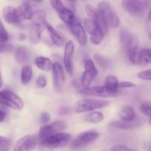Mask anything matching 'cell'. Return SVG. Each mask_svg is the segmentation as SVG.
I'll use <instances>...</instances> for the list:
<instances>
[{"mask_svg":"<svg viewBox=\"0 0 151 151\" xmlns=\"http://www.w3.org/2000/svg\"><path fill=\"white\" fill-rule=\"evenodd\" d=\"M139 110L144 115L151 117V102L146 101L142 103L139 106Z\"/></svg>","mask_w":151,"mask_h":151,"instance_id":"1f68e13d","label":"cell"},{"mask_svg":"<svg viewBox=\"0 0 151 151\" xmlns=\"http://www.w3.org/2000/svg\"><path fill=\"white\" fill-rule=\"evenodd\" d=\"M119 80L114 75H109L105 78L104 86L113 91H118Z\"/></svg>","mask_w":151,"mask_h":151,"instance_id":"4316f807","label":"cell"},{"mask_svg":"<svg viewBox=\"0 0 151 151\" xmlns=\"http://www.w3.org/2000/svg\"><path fill=\"white\" fill-rule=\"evenodd\" d=\"M122 8L131 16H139L143 13L145 4L141 0H122Z\"/></svg>","mask_w":151,"mask_h":151,"instance_id":"9a60e30c","label":"cell"},{"mask_svg":"<svg viewBox=\"0 0 151 151\" xmlns=\"http://www.w3.org/2000/svg\"><path fill=\"white\" fill-rule=\"evenodd\" d=\"M52 75L55 90L57 92H60L63 90V86L65 83V75L64 71L60 63H53Z\"/></svg>","mask_w":151,"mask_h":151,"instance_id":"2e32d148","label":"cell"},{"mask_svg":"<svg viewBox=\"0 0 151 151\" xmlns=\"http://www.w3.org/2000/svg\"><path fill=\"white\" fill-rule=\"evenodd\" d=\"M29 30V40L33 44H38L41 40V33L44 30L46 24V14L44 11H38L34 15Z\"/></svg>","mask_w":151,"mask_h":151,"instance_id":"6da1fadb","label":"cell"},{"mask_svg":"<svg viewBox=\"0 0 151 151\" xmlns=\"http://www.w3.org/2000/svg\"><path fill=\"white\" fill-rule=\"evenodd\" d=\"M9 35L7 30L4 28V25L2 24L1 22L0 21V44H3L8 41Z\"/></svg>","mask_w":151,"mask_h":151,"instance_id":"d6a6232c","label":"cell"},{"mask_svg":"<svg viewBox=\"0 0 151 151\" xmlns=\"http://www.w3.org/2000/svg\"><path fill=\"white\" fill-rule=\"evenodd\" d=\"M74 52H75V44H74L73 41H68L65 46L63 63H64V66L66 71L70 75H72V74H73L72 59H73Z\"/></svg>","mask_w":151,"mask_h":151,"instance_id":"d6986e66","label":"cell"},{"mask_svg":"<svg viewBox=\"0 0 151 151\" xmlns=\"http://www.w3.org/2000/svg\"><path fill=\"white\" fill-rule=\"evenodd\" d=\"M70 134L66 133H58L47 137L40 141V145L47 148H57L67 145L70 142Z\"/></svg>","mask_w":151,"mask_h":151,"instance_id":"277c9868","label":"cell"},{"mask_svg":"<svg viewBox=\"0 0 151 151\" xmlns=\"http://www.w3.org/2000/svg\"><path fill=\"white\" fill-rule=\"evenodd\" d=\"M30 1H37V2H41L42 0H30Z\"/></svg>","mask_w":151,"mask_h":151,"instance_id":"f6af8a7d","label":"cell"},{"mask_svg":"<svg viewBox=\"0 0 151 151\" xmlns=\"http://www.w3.org/2000/svg\"><path fill=\"white\" fill-rule=\"evenodd\" d=\"M102 151H111V149L109 148V149H106V150H102Z\"/></svg>","mask_w":151,"mask_h":151,"instance_id":"bcb514c9","label":"cell"},{"mask_svg":"<svg viewBox=\"0 0 151 151\" xmlns=\"http://www.w3.org/2000/svg\"><path fill=\"white\" fill-rule=\"evenodd\" d=\"M50 115L47 112H43L40 115V122L42 124H47L50 121Z\"/></svg>","mask_w":151,"mask_h":151,"instance_id":"f35d334b","label":"cell"},{"mask_svg":"<svg viewBox=\"0 0 151 151\" xmlns=\"http://www.w3.org/2000/svg\"><path fill=\"white\" fill-rule=\"evenodd\" d=\"M111 103L109 100H99L85 99L79 100L75 106V111L76 113H85V112L93 111L94 110L103 109L106 107Z\"/></svg>","mask_w":151,"mask_h":151,"instance_id":"7a4b0ae2","label":"cell"},{"mask_svg":"<svg viewBox=\"0 0 151 151\" xmlns=\"http://www.w3.org/2000/svg\"><path fill=\"white\" fill-rule=\"evenodd\" d=\"M0 104L16 111L22 110L24 105L21 97L8 90L0 91Z\"/></svg>","mask_w":151,"mask_h":151,"instance_id":"3957f363","label":"cell"},{"mask_svg":"<svg viewBox=\"0 0 151 151\" xmlns=\"http://www.w3.org/2000/svg\"><path fill=\"white\" fill-rule=\"evenodd\" d=\"M119 41L122 48L126 51L139 48V40L134 34L125 28H122L119 32Z\"/></svg>","mask_w":151,"mask_h":151,"instance_id":"ba28073f","label":"cell"},{"mask_svg":"<svg viewBox=\"0 0 151 151\" xmlns=\"http://www.w3.org/2000/svg\"><path fill=\"white\" fill-rule=\"evenodd\" d=\"M79 93L81 94H83V95L103 97V98L114 97L120 94V92H119V91H113L107 88L104 86H93L84 88L80 90Z\"/></svg>","mask_w":151,"mask_h":151,"instance_id":"52a82bcc","label":"cell"},{"mask_svg":"<svg viewBox=\"0 0 151 151\" xmlns=\"http://www.w3.org/2000/svg\"><path fill=\"white\" fill-rule=\"evenodd\" d=\"M94 59L95 60L96 63L99 65L101 68L103 69H106L109 68V66H110V63H109V60L107 58H106L105 57H103L102 55L98 54V53H96L94 55Z\"/></svg>","mask_w":151,"mask_h":151,"instance_id":"f546056e","label":"cell"},{"mask_svg":"<svg viewBox=\"0 0 151 151\" xmlns=\"http://www.w3.org/2000/svg\"><path fill=\"white\" fill-rule=\"evenodd\" d=\"M31 58V52L26 47L19 46L16 51V59L20 64H26Z\"/></svg>","mask_w":151,"mask_h":151,"instance_id":"44dd1931","label":"cell"},{"mask_svg":"<svg viewBox=\"0 0 151 151\" xmlns=\"http://www.w3.org/2000/svg\"><path fill=\"white\" fill-rule=\"evenodd\" d=\"M71 32L74 35V36L77 38L80 45L84 47L87 44V35L86 33L85 29L83 27L81 22H79L78 19H75V20L69 25Z\"/></svg>","mask_w":151,"mask_h":151,"instance_id":"e0dca14e","label":"cell"},{"mask_svg":"<svg viewBox=\"0 0 151 151\" xmlns=\"http://www.w3.org/2000/svg\"><path fill=\"white\" fill-rule=\"evenodd\" d=\"M137 77L139 78H140V79L144 80V81H151V69L139 72L138 75H137Z\"/></svg>","mask_w":151,"mask_h":151,"instance_id":"e575fe53","label":"cell"},{"mask_svg":"<svg viewBox=\"0 0 151 151\" xmlns=\"http://www.w3.org/2000/svg\"><path fill=\"white\" fill-rule=\"evenodd\" d=\"M66 109H67V108H66V107L63 108V109H62L61 110H60V111H59V113L61 114H67V113H69V111H70V110H69V109H68L67 110H66Z\"/></svg>","mask_w":151,"mask_h":151,"instance_id":"7bdbcfd3","label":"cell"},{"mask_svg":"<svg viewBox=\"0 0 151 151\" xmlns=\"http://www.w3.org/2000/svg\"><path fill=\"white\" fill-rule=\"evenodd\" d=\"M141 122H139V120H136V119L134 121H131V122H127V121L119 119L116 122V126L122 130H131L141 126Z\"/></svg>","mask_w":151,"mask_h":151,"instance_id":"d4e9b609","label":"cell"},{"mask_svg":"<svg viewBox=\"0 0 151 151\" xmlns=\"http://www.w3.org/2000/svg\"><path fill=\"white\" fill-rule=\"evenodd\" d=\"M32 77V69L29 65H25L22 67L21 72V81L24 85L28 84L30 82Z\"/></svg>","mask_w":151,"mask_h":151,"instance_id":"484cf974","label":"cell"},{"mask_svg":"<svg viewBox=\"0 0 151 151\" xmlns=\"http://www.w3.org/2000/svg\"><path fill=\"white\" fill-rule=\"evenodd\" d=\"M99 137V134L94 131H89L79 134L73 141L72 147L75 148L85 147L95 141Z\"/></svg>","mask_w":151,"mask_h":151,"instance_id":"5bb4252c","label":"cell"},{"mask_svg":"<svg viewBox=\"0 0 151 151\" xmlns=\"http://www.w3.org/2000/svg\"><path fill=\"white\" fill-rule=\"evenodd\" d=\"M34 62H35V64L36 65L38 69L44 71V72H50V70L52 69V61L47 57H44V56L37 57L34 60Z\"/></svg>","mask_w":151,"mask_h":151,"instance_id":"603a6c76","label":"cell"},{"mask_svg":"<svg viewBox=\"0 0 151 151\" xmlns=\"http://www.w3.org/2000/svg\"><path fill=\"white\" fill-rule=\"evenodd\" d=\"M18 11L20 14L22 19L25 20H31L33 19L34 11L32 6L29 1H25L22 3L19 7H18Z\"/></svg>","mask_w":151,"mask_h":151,"instance_id":"7402d4cb","label":"cell"},{"mask_svg":"<svg viewBox=\"0 0 151 151\" xmlns=\"http://www.w3.org/2000/svg\"><path fill=\"white\" fill-rule=\"evenodd\" d=\"M120 118L122 120L127 121V122H131L136 119V112L133 107L130 106H122L121 109L120 114Z\"/></svg>","mask_w":151,"mask_h":151,"instance_id":"cb8c5ba5","label":"cell"},{"mask_svg":"<svg viewBox=\"0 0 151 151\" xmlns=\"http://www.w3.org/2000/svg\"><path fill=\"white\" fill-rule=\"evenodd\" d=\"M83 26L87 32L91 35V41L95 45H99L103 41L104 34L100 29L98 25L91 19H85L83 20Z\"/></svg>","mask_w":151,"mask_h":151,"instance_id":"9c48e42d","label":"cell"},{"mask_svg":"<svg viewBox=\"0 0 151 151\" xmlns=\"http://www.w3.org/2000/svg\"><path fill=\"white\" fill-rule=\"evenodd\" d=\"M5 113H4V111L3 110H1V109H0V122H3L4 121V119H5Z\"/></svg>","mask_w":151,"mask_h":151,"instance_id":"b9f144b4","label":"cell"},{"mask_svg":"<svg viewBox=\"0 0 151 151\" xmlns=\"http://www.w3.org/2000/svg\"><path fill=\"white\" fill-rule=\"evenodd\" d=\"M149 123H150V125H151V117H150V119H149Z\"/></svg>","mask_w":151,"mask_h":151,"instance_id":"7dc6e473","label":"cell"},{"mask_svg":"<svg viewBox=\"0 0 151 151\" xmlns=\"http://www.w3.org/2000/svg\"><path fill=\"white\" fill-rule=\"evenodd\" d=\"M139 63H151V49H142L141 51H139Z\"/></svg>","mask_w":151,"mask_h":151,"instance_id":"f1b7e54d","label":"cell"},{"mask_svg":"<svg viewBox=\"0 0 151 151\" xmlns=\"http://www.w3.org/2000/svg\"><path fill=\"white\" fill-rule=\"evenodd\" d=\"M128 59L133 64H138L139 63V51L138 49H134V50H129L127 52Z\"/></svg>","mask_w":151,"mask_h":151,"instance_id":"4dcf8cb0","label":"cell"},{"mask_svg":"<svg viewBox=\"0 0 151 151\" xmlns=\"http://www.w3.org/2000/svg\"><path fill=\"white\" fill-rule=\"evenodd\" d=\"M47 81L44 75H40L38 79H37V85H38V86L40 87V88H44L47 86Z\"/></svg>","mask_w":151,"mask_h":151,"instance_id":"d590c367","label":"cell"},{"mask_svg":"<svg viewBox=\"0 0 151 151\" xmlns=\"http://www.w3.org/2000/svg\"><path fill=\"white\" fill-rule=\"evenodd\" d=\"M51 5L58 13L59 18L68 26L76 19L73 11L65 7L61 0H51Z\"/></svg>","mask_w":151,"mask_h":151,"instance_id":"8992f818","label":"cell"},{"mask_svg":"<svg viewBox=\"0 0 151 151\" xmlns=\"http://www.w3.org/2000/svg\"><path fill=\"white\" fill-rule=\"evenodd\" d=\"M85 71L83 73L81 78V85L83 88H88L94 78L97 75V70L95 67L94 62L91 59L86 58L84 61Z\"/></svg>","mask_w":151,"mask_h":151,"instance_id":"30bf717a","label":"cell"},{"mask_svg":"<svg viewBox=\"0 0 151 151\" xmlns=\"http://www.w3.org/2000/svg\"><path fill=\"white\" fill-rule=\"evenodd\" d=\"M45 27L47 28V31L50 34V38H51L53 44L58 47H63L65 44V39L63 38V37L47 22H46Z\"/></svg>","mask_w":151,"mask_h":151,"instance_id":"ffe728a7","label":"cell"},{"mask_svg":"<svg viewBox=\"0 0 151 151\" xmlns=\"http://www.w3.org/2000/svg\"><path fill=\"white\" fill-rule=\"evenodd\" d=\"M146 27H147V32H148L149 36H150V38H151V11L149 13L148 16H147Z\"/></svg>","mask_w":151,"mask_h":151,"instance_id":"ab89813d","label":"cell"},{"mask_svg":"<svg viewBox=\"0 0 151 151\" xmlns=\"http://www.w3.org/2000/svg\"><path fill=\"white\" fill-rule=\"evenodd\" d=\"M103 118H104V116L101 112L95 111L91 112V113L86 115L85 120L89 123H98V122L103 121Z\"/></svg>","mask_w":151,"mask_h":151,"instance_id":"83f0119b","label":"cell"},{"mask_svg":"<svg viewBox=\"0 0 151 151\" xmlns=\"http://www.w3.org/2000/svg\"><path fill=\"white\" fill-rule=\"evenodd\" d=\"M86 12L90 17V19L94 21L98 25L104 35H107L109 30V27L108 24L106 23L104 18L101 15V13L99 12V10L93 7L92 6L88 4V5L86 6Z\"/></svg>","mask_w":151,"mask_h":151,"instance_id":"4fadbf2b","label":"cell"},{"mask_svg":"<svg viewBox=\"0 0 151 151\" xmlns=\"http://www.w3.org/2000/svg\"><path fill=\"white\" fill-rule=\"evenodd\" d=\"M2 16L4 21L10 24L18 25L23 20L18 11V9L11 6H7L3 9Z\"/></svg>","mask_w":151,"mask_h":151,"instance_id":"ac0fdd59","label":"cell"},{"mask_svg":"<svg viewBox=\"0 0 151 151\" xmlns=\"http://www.w3.org/2000/svg\"><path fill=\"white\" fill-rule=\"evenodd\" d=\"M134 87H136V84L129 81H122V82H119V84H118V88H134Z\"/></svg>","mask_w":151,"mask_h":151,"instance_id":"8d00e7d4","label":"cell"},{"mask_svg":"<svg viewBox=\"0 0 151 151\" xmlns=\"http://www.w3.org/2000/svg\"><path fill=\"white\" fill-rule=\"evenodd\" d=\"M2 85H3V80H2V78H1V73H0V88H1Z\"/></svg>","mask_w":151,"mask_h":151,"instance_id":"ee69618b","label":"cell"},{"mask_svg":"<svg viewBox=\"0 0 151 151\" xmlns=\"http://www.w3.org/2000/svg\"><path fill=\"white\" fill-rule=\"evenodd\" d=\"M110 149L111 151H133L129 147L125 145H116Z\"/></svg>","mask_w":151,"mask_h":151,"instance_id":"74e56055","label":"cell"},{"mask_svg":"<svg viewBox=\"0 0 151 151\" xmlns=\"http://www.w3.org/2000/svg\"><path fill=\"white\" fill-rule=\"evenodd\" d=\"M67 128V125L62 121H57L51 125H46L40 128L38 133V140H42L47 137H50L54 134L62 132Z\"/></svg>","mask_w":151,"mask_h":151,"instance_id":"8fae6325","label":"cell"},{"mask_svg":"<svg viewBox=\"0 0 151 151\" xmlns=\"http://www.w3.org/2000/svg\"><path fill=\"white\" fill-rule=\"evenodd\" d=\"M10 145V141L8 139L0 136V151H7Z\"/></svg>","mask_w":151,"mask_h":151,"instance_id":"836d02e7","label":"cell"},{"mask_svg":"<svg viewBox=\"0 0 151 151\" xmlns=\"http://www.w3.org/2000/svg\"><path fill=\"white\" fill-rule=\"evenodd\" d=\"M38 142V137L36 135H27L16 142L13 151H32Z\"/></svg>","mask_w":151,"mask_h":151,"instance_id":"7c38bea8","label":"cell"},{"mask_svg":"<svg viewBox=\"0 0 151 151\" xmlns=\"http://www.w3.org/2000/svg\"><path fill=\"white\" fill-rule=\"evenodd\" d=\"M12 48H13V47H12V46H10V45L0 44V52H2L10 51V50H11Z\"/></svg>","mask_w":151,"mask_h":151,"instance_id":"60d3db41","label":"cell"},{"mask_svg":"<svg viewBox=\"0 0 151 151\" xmlns=\"http://www.w3.org/2000/svg\"><path fill=\"white\" fill-rule=\"evenodd\" d=\"M109 27L116 28L119 26V19L112 6L108 1H103L99 4L98 9Z\"/></svg>","mask_w":151,"mask_h":151,"instance_id":"5b68a950","label":"cell"}]
</instances>
